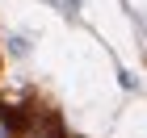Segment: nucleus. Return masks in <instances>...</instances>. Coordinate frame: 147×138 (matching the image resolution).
I'll return each instance as SVG.
<instances>
[{"label": "nucleus", "mask_w": 147, "mask_h": 138, "mask_svg": "<svg viewBox=\"0 0 147 138\" xmlns=\"http://www.w3.org/2000/svg\"><path fill=\"white\" fill-rule=\"evenodd\" d=\"M118 80H122V88H126V92H135V84H139L130 71H118Z\"/></svg>", "instance_id": "obj_1"}, {"label": "nucleus", "mask_w": 147, "mask_h": 138, "mask_svg": "<svg viewBox=\"0 0 147 138\" xmlns=\"http://www.w3.org/2000/svg\"><path fill=\"white\" fill-rule=\"evenodd\" d=\"M0 138H9V126H4V121H0Z\"/></svg>", "instance_id": "obj_2"}]
</instances>
